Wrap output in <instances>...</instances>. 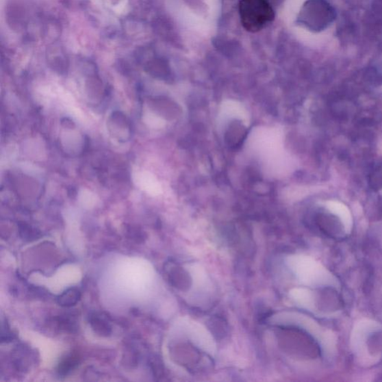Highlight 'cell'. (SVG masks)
Wrapping results in <instances>:
<instances>
[{"label": "cell", "mask_w": 382, "mask_h": 382, "mask_svg": "<svg viewBox=\"0 0 382 382\" xmlns=\"http://www.w3.org/2000/svg\"><path fill=\"white\" fill-rule=\"evenodd\" d=\"M91 327L97 334L103 337H107L112 334V329L109 321L101 315L94 314L90 317Z\"/></svg>", "instance_id": "obj_4"}, {"label": "cell", "mask_w": 382, "mask_h": 382, "mask_svg": "<svg viewBox=\"0 0 382 382\" xmlns=\"http://www.w3.org/2000/svg\"><path fill=\"white\" fill-rule=\"evenodd\" d=\"M79 361L73 355L66 356L58 366V373L60 376L65 377L78 366Z\"/></svg>", "instance_id": "obj_6"}, {"label": "cell", "mask_w": 382, "mask_h": 382, "mask_svg": "<svg viewBox=\"0 0 382 382\" xmlns=\"http://www.w3.org/2000/svg\"><path fill=\"white\" fill-rule=\"evenodd\" d=\"M239 14L244 28L253 33L262 31L275 18L267 0H240Z\"/></svg>", "instance_id": "obj_1"}, {"label": "cell", "mask_w": 382, "mask_h": 382, "mask_svg": "<svg viewBox=\"0 0 382 382\" xmlns=\"http://www.w3.org/2000/svg\"><path fill=\"white\" fill-rule=\"evenodd\" d=\"M80 290L77 288H71L58 297L57 302L62 307L70 308V307L76 305L80 301Z\"/></svg>", "instance_id": "obj_5"}, {"label": "cell", "mask_w": 382, "mask_h": 382, "mask_svg": "<svg viewBox=\"0 0 382 382\" xmlns=\"http://www.w3.org/2000/svg\"><path fill=\"white\" fill-rule=\"evenodd\" d=\"M371 186L372 188L378 189L382 187V170L377 169L371 175Z\"/></svg>", "instance_id": "obj_7"}, {"label": "cell", "mask_w": 382, "mask_h": 382, "mask_svg": "<svg viewBox=\"0 0 382 382\" xmlns=\"http://www.w3.org/2000/svg\"><path fill=\"white\" fill-rule=\"evenodd\" d=\"M181 327L186 337L196 347L211 356L217 353V345L213 336L202 324L186 318L181 322Z\"/></svg>", "instance_id": "obj_3"}, {"label": "cell", "mask_w": 382, "mask_h": 382, "mask_svg": "<svg viewBox=\"0 0 382 382\" xmlns=\"http://www.w3.org/2000/svg\"><path fill=\"white\" fill-rule=\"evenodd\" d=\"M336 12L326 0H308L303 5L298 21L313 31L326 29L336 19Z\"/></svg>", "instance_id": "obj_2"}]
</instances>
